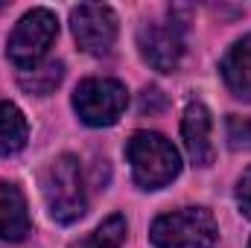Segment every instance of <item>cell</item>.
<instances>
[{
    "label": "cell",
    "mask_w": 251,
    "mask_h": 248,
    "mask_svg": "<svg viewBox=\"0 0 251 248\" xmlns=\"http://www.w3.org/2000/svg\"><path fill=\"white\" fill-rule=\"evenodd\" d=\"M126 155H128L134 181L143 190L167 187L181 170L176 146L158 131H134L126 146Z\"/></svg>",
    "instance_id": "obj_1"
},
{
    "label": "cell",
    "mask_w": 251,
    "mask_h": 248,
    "mask_svg": "<svg viewBox=\"0 0 251 248\" xmlns=\"http://www.w3.org/2000/svg\"><path fill=\"white\" fill-rule=\"evenodd\" d=\"M41 190H44V201L47 210L56 222L70 225L79 216H85L88 198H85V184H82V170L79 161L73 155H59L41 178Z\"/></svg>",
    "instance_id": "obj_2"
},
{
    "label": "cell",
    "mask_w": 251,
    "mask_h": 248,
    "mask_svg": "<svg viewBox=\"0 0 251 248\" xmlns=\"http://www.w3.org/2000/svg\"><path fill=\"white\" fill-rule=\"evenodd\" d=\"M155 248H210L216 243V222L204 207H181L152 222Z\"/></svg>",
    "instance_id": "obj_3"
},
{
    "label": "cell",
    "mask_w": 251,
    "mask_h": 248,
    "mask_svg": "<svg viewBox=\"0 0 251 248\" xmlns=\"http://www.w3.org/2000/svg\"><path fill=\"white\" fill-rule=\"evenodd\" d=\"M56 35H59L56 15L50 9H32L12 29L6 53H9V59L18 64L21 70H29V67H35L44 59V53L50 50V44L56 41Z\"/></svg>",
    "instance_id": "obj_4"
},
{
    "label": "cell",
    "mask_w": 251,
    "mask_h": 248,
    "mask_svg": "<svg viewBox=\"0 0 251 248\" xmlns=\"http://www.w3.org/2000/svg\"><path fill=\"white\" fill-rule=\"evenodd\" d=\"M128 105V94L117 79H85L73 94V108L88 125H111Z\"/></svg>",
    "instance_id": "obj_5"
},
{
    "label": "cell",
    "mask_w": 251,
    "mask_h": 248,
    "mask_svg": "<svg viewBox=\"0 0 251 248\" xmlns=\"http://www.w3.org/2000/svg\"><path fill=\"white\" fill-rule=\"evenodd\" d=\"M70 26L76 44L91 56L108 53L117 41V15L102 3H79L70 12Z\"/></svg>",
    "instance_id": "obj_6"
},
{
    "label": "cell",
    "mask_w": 251,
    "mask_h": 248,
    "mask_svg": "<svg viewBox=\"0 0 251 248\" xmlns=\"http://www.w3.org/2000/svg\"><path fill=\"white\" fill-rule=\"evenodd\" d=\"M137 44H140V56L155 70L173 73L181 62V56H184L181 24H176V21H149V24L140 26Z\"/></svg>",
    "instance_id": "obj_7"
},
{
    "label": "cell",
    "mask_w": 251,
    "mask_h": 248,
    "mask_svg": "<svg viewBox=\"0 0 251 248\" xmlns=\"http://www.w3.org/2000/svg\"><path fill=\"white\" fill-rule=\"evenodd\" d=\"M181 134H184V146H187L193 164L207 167L213 161V143H210V114L201 102H190L184 108Z\"/></svg>",
    "instance_id": "obj_8"
},
{
    "label": "cell",
    "mask_w": 251,
    "mask_h": 248,
    "mask_svg": "<svg viewBox=\"0 0 251 248\" xmlns=\"http://www.w3.org/2000/svg\"><path fill=\"white\" fill-rule=\"evenodd\" d=\"M29 234V210L24 193L9 181H0V240L21 243Z\"/></svg>",
    "instance_id": "obj_9"
},
{
    "label": "cell",
    "mask_w": 251,
    "mask_h": 248,
    "mask_svg": "<svg viewBox=\"0 0 251 248\" xmlns=\"http://www.w3.org/2000/svg\"><path fill=\"white\" fill-rule=\"evenodd\" d=\"M222 76L234 97L251 99V35L240 38L228 50V56L222 59Z\"/></svg>",
    "instance_id": "obj_10"
},
{
    "label": "cell",
    "mask_w": 251,
    "mask_h": 248,
    "mask_svg": "<svg viewBox=\"0 0 251 248\" xmlns=\"http://www.w3.org/2000/svg\"><path fill=\"white\" fill-rule=\"evenodd\" d=\"M29 125L18 105L0 102V155H15L26 146Z\"/></svg>",
    "instance_id": "obj_11"
},
{
    "label": "cell",
    "mask_w": 251,
    "mask_h": 248,
    "mask_svg": "<svg viewBox=\"0 0 251 248\" xmlns=\"http://www.w3.org/2000/svg\"><path fill=\"white\" fill-rule=\"evenodd\" d=\"M62 76H64V64L62 62H44V64L29 67V70H21L18 82H21V88H24L26 94L44 97V94L56 91V85L62 82Z\"/></svg>",
    "instance_id": "obj_12"
},
{
    "label": "cell",
    "mask_w": 251,
    "mask_h": 248,
    "mask_svg": "<svg viewBox=\"0 0 251 248\" xmlns=\"http://www.w3.org/2000/svg\"><path fill=\"white\" fill-rule=\"evenodd\" d=\"M126 240V219L123 216H108L94 237H85L79 243H73L70 248H120V243Z\"/></svg>",
    "instance_id": "obj_13"
},
{
    "label": "cell",
    "mask_w": 251,
    "mask_h": 248,
    "mask_svg": "<svg viewBox=\"0 0 251 248\" xmlns=\"http://www.w3.org/2000/svg\"><path fill=\"white\" fill-rule=\"evenodd\" d=\"M228 140L234 149H251V117H228Z\"/></svg>",
    "instance_id": "obj_14"
},
{
    "label": "cell",
    "mask_w": 251,
    "mask_h": 248,
    "mask_svg": "<svg viewBox=\"0 0 251 248\" xmlns=\"http://www.w3.org/2000/svg\"><path fill=\"white\" fill-rule=\"evenodd\" d=\"M237 201H240V210L251 219V167L243 173V178L237 184Z\"/></svg>",
    "instance_id": "obj_15"
},
{
    "label": "cell",
    "mask_w": 251,
    "mask_h": 248,
    "mask_svg": "<svg viewBox=\"0 0 251 248\" xmlns=\"http://www.w3.org/2000/svg\"><path fill=\"white\" fill-rule=\"evenodd\" d=\"M164 102H167V99H164V94H161L158 88H146L143 97H140V111H143V114H146V111L155 114V111L164 108Z\"/></svg>",
    "instance_id": "obj_16"
},
{
    "label": "cell",
    "mask_w": 251,
    "mask_h": 248,
    "mask_svg": "<svg viewBox=\"0 0 251 248\" xmlns=\"http://www.w3.org/2000/svg\"><path fill=\"white\" fill-rule=\"evenodd\" d=\"M249 248H251V243H249Z\"/></svg>",
    "instance_id": "obj_17"
}]
</instances>
